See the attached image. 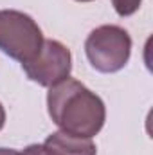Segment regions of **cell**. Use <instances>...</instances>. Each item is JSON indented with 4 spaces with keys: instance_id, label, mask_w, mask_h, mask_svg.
Wrapping results in <instances>:
<instances>
[{
    "instance_id": "3",
    "label": "cell",
    "mask_w": 153,
    "mask_h": 155,
    "mask_svg": "<svg viewBox=\"0 0 153 155\" xmlns=\"http://www.w3.org/2000/svg\"><path fill=\"white\" fill-rule=\"evenodd\" d=\"M88 63L103 74H114L126 67L132 54V38L119 25H99L85 40Z\"/></svg>"
},
{
    "instance_id": "9",
    "label": "cell",
    "mask_w": 153,
    "mask_h": 155,
    "mask_svg": "<svg viewBox=\"0 0 153 155\" xmlns=\"http://www.w3.org/2000/svg\"><path fill=\"white\" fill-rule=\"evenodd\" d=\"M4 124H5V110H4V107L0 103V130L4 128Z\"/></svg>"
},
{
    "instance_id": "6",
    "label": "cell",
    "mask_w": 153,
    "mask_h": 155,
    "mask_svg": "<svg viewBox=\"0 0 153 155\" xmlns=\"http://www.w3.org/2000/svg\"><path fill=\"white\" fill-rule=\"evenodd\" d=\"M141 4L142 0H112V5L119 16H132L139 11Z\"/></svg>"
},
{
    "instance_id": "4",
    "label": "cell",
    "mask_w": 153,
    "mask_h": 155,
    "mask_svg": "<svg viewBox=\"0 0 153 155\" xmlns=\"http://www.w3.org/2000/svg\"><path fill=\"white\" fill-rule=\"evenodd\" d=\"M25 76L41 87H54L70 78L72 54L58 40H43L38 56L27 63H22Z\"/></svg>"
},
{
    "instance_id": "7",
    "label": "cell",
    "mask_w": 153,
    "mask_h": 155,
    "mask_svg": "<svg viewBox=\"0 0 153 155\" xmlns=\"http://www.w3.org/2000/svg\"><path fill=\"white\" fill-rule=\"evenodd\" d=\"M22 155H50V153L47 152V148L43 144H29L22 152Z\"/></svg>"
},
{
    "instance_id": "10",
    "label": "cell",
    "mask_w": 153,
    "mask_h": 155,
    "mask_svg": "<svg viewBox=\"0 0 153 155\" xmlns=\"http://www.w3.org/2000/svg\"><path fill=\"white\" fill-rule=\"evenodd\" d=\"M76 2H94V0H76Z\"/></svg>"
},
{
    "instance_id": "2",
    "label": "cell",
    "mask_w": 153,
    "mask_h": 155,
    "mask_svg": "<svg viewBox=\"0 0 153 155\" xmlns=\"http://www.w3.org/2000/svg\"><path fill=\"white\" fill-rule=\"evenodd\" d=\"M43 40L41 29L29 15L16 9L0 11V51L9 58L20 63L34 60Z\"/></svg>"
},
{
    "instance_id": "1",
    "label": "cell",
    "mask_w": 153,
    "mask_h": 155,
    "mask_svg": "<svg viewBox=\"0 0 153 155\" xmlns=\"http://www.w3.org/2000/svg\"><path fill=\"white\" fill-rule=\"evenodd\" d=\"M47 110L60 132L86 139L97 135L106 119L103 99L72 78L49 88Z\"/></svg>"
},
{
    "instance_id": "5",
    "label": "cell",
    "mask_w": 153,
    "mask_h": 155,
    "mask_svg": "<svg viewBox=\"0 0 153 155\" xmlns=\"http://www.w3.org/2000/svg\"><path fill=\"white\" fill-rule=\"evenodd\" d=\"M43 146L50 155H97V148L92 139L76 137L65 132L50 134L45 139Z\"/></svg>"
},
{
    "instance_id": "8",
    "label": "cell",
    "mask_w": 153,
    "mask_h": 155,
    "mask_svg": "<svg viewBox=\"0 0 153 155\" xmlns=\"http://www.w3.org/2000/svg\"><path fill=\"white\" fill-rule=\"evenodd\" d=\"M0 155H22V152L13 150V148H0Z\"/></svg>"
}]
</instances>
